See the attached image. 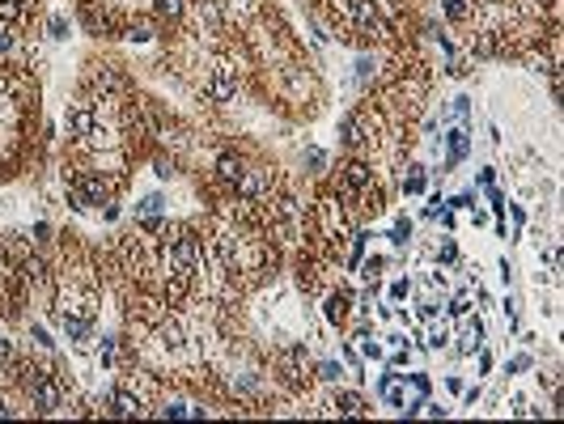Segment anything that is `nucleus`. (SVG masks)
<instances>
[{
    "instance_id": "21",
    "label": "nucleus",
    "mask_w": 564,
    "mask_h": 424,
    "mask_svg": "<svg viewBox=\"0 0 564 424\" xmlns=\"http://www.w3.org/2000/svg\"><path fill=\"white\" fill-rule=\"evenodd\" d=\"M445 13L459 22V18H467V5H463V0H445Z\"/></svg>"
},
{
    "instance_id": "4",
    "label": "nucleus",
    "mask_w": 564,
    "mask_h": 424,
    "mask_svg": "<svg viewBox=\"0 0 564 424\" xmlns=\"http://www.w3.org/2000/svg\"><path fill=\"white\" fill-rule=\"evenodd\" d=\"M30 399H34V407L55 411V407H60V386H55L43 369H34V378H30Z\"/></svg>"
},
{
    "instance_id": "32",
    "label": "nucleus",
    "mask_w": 564,
    "mask_h": 424,
    "mask_svg": "<svg viewBox=\"0 0 564 424\" xmlns=\"http://www.w3.org/2000/svg\"><path fill=\"white\" fill-rule=\"evenodd\" d=\"M9 43H13V39H9V34H5V30H0V51H5V47H9Z\"/></svg>"
},
{
    "instance_id": "19",
    "label": "nucleus",
    "mask_w": 564,
    "mask_h": 424,
    "mask_svg": "<svg viewBox=\"0 0 564 424\" xmlns=\"http://www.w3.org/2000/svg\"><path fill=\"white\" fill-rule=\"evenodd\" d=\"M98 357H102V365H115V357H119V344H115V340H102Z\"/></svg>"
},
{
    "instance_id": "11",
    "label": "nucleus",
    "mask_w": 564,
    "mask_h": 424,
    "mask_svg": "<svg viewBox=\"0 0 564 424\" xmlns=\"http://www.w3.org/2000/svg\"><path fill=\"white\" fill-rule=\"evenodd\" d=\"M216 170H221V178H225V183H238V174H242L247 166H242V161H238L234 153H221V161H216Z\"/></svg>"
},
{
    "instance_id": "17",
    "label": "nucleus",
    "mask_w": 564,
    "mask_h": 424,
    "mask_svg": "<svg viewBox=\"0 0 564 424\" xmlns=\"http://www.w3.org/2000/svg\"><path fill=\"white\" fill-rule=\"evenodd\" d=\"M467 153V136L463 132H450V161H459Z\"/></svg>"
},
{
    "instance_id": "31",
    "label": "nucleus",
    "mask_w": 564,
    "mask_h": 424,
    "mask_svg": "<svg viewBox=\"0 0 564 424\" xmlns=\"http://www.w3.org/2000/svg\"><path fill=\"white\" fill-rule=\"evenodd\" d=\"M166 416H195V411L187 403H174V407H166Z\"/></svg>"
},
{
    "instance_id": "6",
    "label": "nucleus",
    "mask_w": 564,
    "mask_h": 424,
    "mask_svg": "<svg viewBox=\"0 0 564 424\" xmlns=\"http://www.w3.org/2000/svg\"><path fill=\"white\" fill-rule=\"evenodd\" d=\"M64 124H68V132L81 136V140H98V136H102V132H98V119L85 111V106H72V111L64 115Z\"/></svg>"
},
{
    "instance_id": "24",
    "label": "nucleus",
    "mask_w": 564,
    "mask_h": 424,
    "mask_svg": "<svg viewBox=\"0 0 564 424\" xmlns=\"http://www.w3.org/2000/svg\"><path fill=\"white\" fill-rule=\"evenodd\" d=\"M407 234H412V225L403 221V225H395V234H391V242H395V246H403V242H407Z\"/></svg>"
},
{
    "instance_id": "28",
    "label": "nucleus",
    "mask_w": 564,
    "mask_h": 424,
    "mask_svg": "<svg viewBox=\"0 0 564 424\" xmlns=\"http://www.w3.org/2000/svg\"><path fill=\"white\" fill-rule=\"evenodd\" d=\"M162 340H166V344H170V348H174V344H183V340H178V327H174V323H170V327H166V331H162Z\"/></svg>"
},
{
    "instance_id": "5",
    "label": "nucleus",
    "mask_w": 564,
    "mask_h": 424,
    "mask_svg": "<svg viewBox=\"0 0 564 424\" xmlns=\"http://www.w3.org/2000/svg\"><path fill=\"white\" fill-rule=\"evenodd\" d=\"M353 13H357V26H361V34H365V39H378V34H386V22L378 18L374 0H357V5H353Z\"/></svg>"
},
{
    "instance_id": "16",
    "label": "nucleus",
    "mask_w": 564,
    "mask_h": 424,
    "mask_svg": "<svg viewBox=\"0 0 564 424\" xmlns=\"http://www.w3.org/2000/svg\"><path fill=\"white\" fill-rule=\"evenodd\" d=\"M344 314H348V297H344V293H340V297H331V301H327V318H331V323H340V318H344Z\"/></svg>"
},
{
    "instance_id": "23",
    "label": "nucleus",
    "mask_w": 564,
    "mask_h": 424,
    "mask_svg": "<svg viewBox=\"0 0 564 424\" xmlns=\"http://www.w3.org/2000/svg\"><path fill=\"white\" fill-rule=\"evenodd\" d=\"M374 77V60H357V81H369Z\"/></svg>"
},
{
    "instance_id": "7",
    "label": "nucleus",
    "mask_w": 564,
    "mask_h": 424,
    "mask_svg": "<svg viewBox=\"0 0 564 424\" xmlns=\"http://www.w3.org/2000/svg\"><path fill=\"white\" fill-rule=\"evenodd\" d=\"M64 336L77 340V344H85V340H89V314H72V310H64Z\"/></svg>"
},
{
    "instance_id": "8",
    "label": "nucleus",
    "mask_w": 564,
    "mask_h": 424,
    "mask_svg": "<svg viewBox=\"0 0 564 424\" xmlns=\"http://www.w3.org/2000/svg\"><path fill=\"white\" fill-rule=\"evenodd\" d=\"M234 187H238V195H247V199H255V195H263V191H268V178H263L259 170H242Z\"/></svg>"
},
{
    "instance_id": "22",
    "label": "nucleus",
    "mask_w": 564,
    "mask_h": 424,
    "mask_svg": "<svg viewBox=\"0 0 564 424\" xmlns=\"http://www.w3.org/2000/svg\"><path fill=\"white\" fill-rule=\"evenodd\" d=\"M403 187H407L412 195H416V191H424V174H420V170H416V174H407V178H403Z\"/></svg>"
},
{
    "instance_id": "33",
    "label": "nucleus",
    "mask_w": 564,
    "mask_h": 424,
    "mask_svg": "<svg viewBox=\"0 0 564 424\" xmlns=\"http://www.w3.org/2000/svg\"><path fill=\"white\" fill-rule=\"evenodd\" d=\"M0 416H9V407H5V403H0Z\"/></svg>"
},
{
    "instance_id": "18",
    "label": "nucleus",
    "mask_w": 564,
    "mask_h": 424,
    "mask_svg": "<svg viewBox=\"0 0 564 424\" xmlns=\"http://www.w3.org/2000/svg\"><path fill=\"white\" fill-rule=\"evenodd\" d=\"M480 340H484V327L476 323V327H471V331L463 336V344H459V348H463V352H476V348H480Z\"/></svg>"
},
{
    "instance_id": "29",
    "label": "nucleus",
    "mask_w": 564,
    "mask_h": 424,
    "mask_svg": "<svg viewBox=\"0 0 564 424\" xmlns=\"http://www.w3.org/2000/svg\"><path fill=\"white\" fill-rule=\"evenodd\" d=\"M471 310V301L467 297H454V305H450V314H467Z\"/></svg>"
},
{
    "instance_id": "15",
    "label": "nucleus",
    "mask_w": 564,
    "mask_h": 424,
    "mask_svg": "<svg viewBox=\"0 0 564 424\" xmlns=\"http://www.w3.org/2000/svg\"><path fill=\"white\" fill-rule=\"evenodd\" d=\"M140 217H145L149 225L162 217V195H145V199H140Z\"/></svg>"
},
{
    "instance_id": "20",
    "label": "nucleus",
    "mask_w": 564,
    "mask_h": 424,
    "mask_svg": "<svg viewBox=\"0 0 564 424\" xmlns=\"http://www.w3.org/2000/svg\"><path fill=\"white\" fill-rule=\"evenodd\" d=\"M157 13L162 18H183V0H157Z\"/></svg>"
},
{
    "instance_id": "14",
    "label": "nucleus",
    "mask_w": 564,
    "mask_h": 424,
    "mask_svg": "<svg viewBox=\"0 0 564 424\" xmlns=\"http://www.w3.org/2000/svg\"><path fill=\"white\" fill-rule=\"evenodd\" d=\"M26 13V0H0V22H18Z\"/></svg>"
},
{
    "instance_id": "10",
    "label": "nucleus",
    "mask_w": 564,
    "mask_h": 424,
    "mask_svg": "<svg viewBox=\"0 0 564 424\" xmlns=\"http://www.w3.org/2000/svg\"><path fill=\"white\" fill-rule=\"evenodd\" d=\"M340 136H344L348 145H361V140H365V124H361V115H344V124H340Z\"/></svg>"
},
{
    "instance_id": "25",
    "label": "nucleus",
    "mask_w": 564,
    "mask_h": 424,
    "mask_svg": "<svg viewBox=\"0 0 564 424\" xmlns=\"http://www.w3.org/2000/svg\"><path fill=\"white\" fill-rule=\"evenodd\" d=\"M318 373H322V378H327V382H335V378H340V373H344V369H340V365H335V361H327V365H322V369H318Z\"/></svg>"
},
{
    "instance_id": "12",
    "label": "nucleus",
    "mask_w": 564,
    "mask_h": 424,
    "mask_svg": "<svg viewBox=\"0 0 564 424\" xmlns=\"http://www.w3.org/2000/svg\"><path fill=\"white\" fill-rule=\"evenodd\" d=\"M335 407H340V416H365V399L361 395H340V399H335Z\"/></svg>"
},
{
    "instance_id": "30",
    "label": "nucleus",
    "mask_w": 564,
    "mask_h": 424,
    "mask_svg": "<svg viewBox=\"0 0 564 424\" xmlns=\"http://www.w3.org/2000/svg\"><path fill=\"white\" fill-rule=\"evenodd\" d=\"M34 344H43V348H51V344H55V340H51V336H47V331H43V327H34Z\"/></svg>"
},
{
    "instance_id": "27",
    "label": "nucleus",
    "mask_w": 564,
    "mask_h": 424,
    "mask_svg": "<svg viewBox=\"0 0 564 424\" xmlns=\"http://www.w3.org/2000/svg\"><path fill=\"white\" fill-rule=\"evenodd\" d=\"M132 39H136V43H149V39H153V30H149V26H132Z\"/></svg>"
},
{
    "instance_id": "2",
    "label": "nucleus",
    "mask_w": 564,
    "mask_h": 424,
    "mask_svg": "<svg viewBox=\"0 0 564 424\" xmlns=\"http://www.w3.org/2000/svg\"><path fill=\"white\" fill-rule=\"evenodd\" d=\"M68 204L72 208H93V204H106V183L98 174H81L68 183Z\"/></svg>"
},
{
    "instance_id": "9",
    "label": "nucleus",
    "mask_w": 564,
    "mask_h": 424,
    "mask_svg": "<svg viewBox=\"0 0 564 424\" xmlns=\"http://www.w3.org/2000/svg\"><path fill=\"white\" fill-rule=\"evenodd\" d=\"M106 403H110V416H136V411H140V399H132L128 390L106 395Z\"/></svg>"
},
{
    "instance_id": "26",
    "label": "nucleus",
    "mask_w": 564,
    "mask_h": 424,
    "mask_svg": "<svg viewBox=\"0 0 564 424\" xmlns=\"http://www.w3.org/2000/svg\"><path fill=\"white\" fill-rule=\"evenodd\" d=\"M51 34H55V39H68V26H64V18H51Z\"/></svg>"
},
{
    "instance_id": "1",
    "label": "nucleus",
    "mask_w": 564,
    "mask_h": 424,
    "mask_svg": "<svg viewBox=\"0 0 564 424\" xmlns=\"http://www.w3.org/2000/svg\"><path fill=\"white\" fill-rule=\"evenodd\" d=\"M204 93H208L212 102H230V98L238 93V64H234V60H216Z\"/></svg>"
},
{
    "instance_id": "13",
    "label": "nucleus",
    "mask_w": 564,
    "mask_h": 424,
    "mask_svg": "<svg viewBox=\"0 0 564 424\" xmlns=\"http://www.w3.org/2000/svg\"><path fill=\"white\" fill-rule=\"evenodd\" d=\"M344 178H348V187H365L369 183V166L365 161H348L344 166Z\"/></svg>"
},
{
    "instance_id": "3",
    "label": "nucleus",
    "mask_w": 564,
    "mask_h": 424,
    "mask_svg": "<svg viewBox=\"0 0 564 424\" xmlns=\"http://www.w3.org/2000/svg\"><path fill=\"white\" fill-rule=\"evenodd\" d=\"M199 259H204V251H199V242H195L191 234L174 238V246H170V267H174V276H191V272L199 267Z\"/></svg>"
}]
</instances>
